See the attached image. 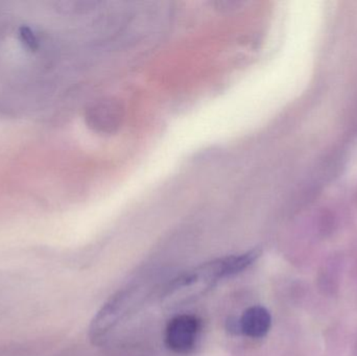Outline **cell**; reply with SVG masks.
Instances as JSON below:
<instances>
[{"label": "cell", "mask_w": 357, "mask_h": 356, "mask_svg": "<svg viewBox=\"0 0 357 356\" xmlns=\"http://www.w3.org/2000/svg\"><path fill=\"white\" fill-rule=\"evenodd\" d=\"M123 111L115 100H100L88 109L86 121L88 125L98 133L110 134L117 131Z\"/></svg>", "instance_id": "4"}, {"label": "cell", "mask_w": 357, "mask_h": 356, "mask_svg": "<svg viewBox=\"0 0 357 356\" xmlns=\"http://www.w3.org/2000/svg\"><path fill=\"white\" fill-rule=\"evenodd\" d=\"M201 332V321L197 316L182 314L169 320L165 327L167 348L178 355H187L195 349Z\"/></svg>", "instance_id": "3"}, {"label": "cell", "mask_w": 357, "mask_h": 356, "mask_svg": "<svg viewBox=\"0 0 357 356\" xmlns=\"http://www.w3.org/2000/svg\"><path fill=\"white\" fill-rule=\"evenodd\" d=\"M261 255L259 249L241 254L220 257L201 263L169 282L163 293V303L177 307L191 302L215 288L227 278L237 275L251 267Z\"/></svg>", "instance_id": "1"}, {"label": "cell", "mask_w": 357, "mask_h": 356, "mask_svg": "<svg viewBox=\"0 0 357 356\" xmlns=\"http://www.w3.org/2000/svg\"><path fill=\"white\" fill-rule=\"evenodd\" d=\"M19 37L21 42L29 49H37L39 42H38L37 36L29 26H21L19 29Z\"/></svg>", "instance_id": "6"}, {"label": "cell", "mask_w": 357, "mask_h": 356, "mask_svg": "<svg viewBox=\"0 0 357 356\" xmlns=\"http://www.w3.org/2000/svg\"><path fill=\"white\" fill-rule=\"evenodd\" d=\"M146 291L148 288L146 286H129L111 297L110 300L102 305L90 324L89 338L92 343L96 345L102 344L119 323L135 311L142 299L146 296Z\"/></svg>", "instance_id": "2"}, {"label": "cell", "mask_w": 357, "mask_h": 356, "mask_svg": "<svg viewBox=\"0 0 357 356\" xmlns=\"http://www.w3.org/2000/svg\"><path fill=\"white\" fill-rule=\"evenodd\" d=\"M233 324L234 327L232 328L243 336L250 339H262L270 332L272 316L266 307L254 305L248 307Z\"/></svg>", "instance_id": "5"}]
</instances>
